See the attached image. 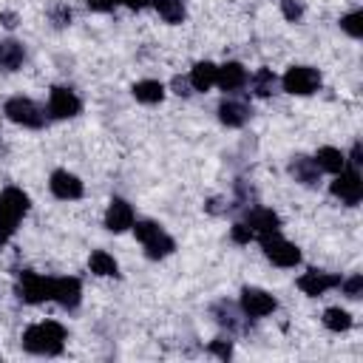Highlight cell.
<instances>
[{"mask_svg": "<svg viewBox=\"0 0 363 363\" xmlns=\"http://www.w3.org/2000/svg\"><path fill=\"white\" fill-rule=\"evenodd\" d=\"M65 326L57 323V320H43V323H34L23 332V349L31 352V354H45V357H54L62 352L65 346Z\"/></svg>", "mask_w": 363, "mask_h": 363, "instance_id": "obj_1", "label": "cell"}, {"mask_svg": "<svg viewBox=\"0 0 363 363\" xmlns=\"http://www.w3.org/2000/svg\"><path fill=\"white\" fill-rule=\"evenodd\" d=\"M28 207H31V201L20 187H6L0 193V247L14 235L17 224L28 213Z\"/></svg>", "mask_w": 363, "mask_h": 363, "instance_id": "obj_2", "label": "cell"}, {"mask_svg": "<svg viewBox=\"0 0 363 363\" xmlns=\"http://www.w3.org/2000/svg\"><path fill=\"white\" fill-rule=\"evenodd\" d=\"M281 88L292 96H309L320 88V74L309 65H292L286 68V74L281 77Z\"/></svg>", "mask_w": 363, "mask_h": 363, "instance_id": "obj_3", "label": "cell"}, {"mask_svg": "<svg viewBox=\"0 0 363 363\" xmlns=\"http://www.w3.org/2000/svg\"><path fill=\"white\" fill-rule=\"evenodd\" d=\"M3 113L14 125H23V128H43V122H45L43 108L37 102H31L28 96H11V99H6Z\"/></svg>", "mask_w": 363, "mask_h": 363, "instance_id": "obj_4", "label": "cell"}, {"mask_svg": "<svg viewBox=\"0 0 363 363\" xmlns=\"http://www.w3.org/2000/svg\"><path fill=\"white\" fill-rule=\"evenodd\" d=\"M261 241V250H264V255L275 264V267H284V269H289V267H298L301 264V250L292 244V241H286V238H281L278 233H272V235H264V238H258Z\"/></svg>", "mask_w": 363, "mask_h": 363, "instance_id": "obj_5", "label": "cell"}, {"mask_svg": "<svg viewBox=\"0 0 363 363\" xmlns=\"http://www.w3.org/2000/svg\"><path fill=\"white\" fill-rule=\"evenodd\" d=\"M329 190H332L335 199H340L343 204L354 207V204L363 199V179H360L357 167H343L340 173H335Z\"/></svg>", "mask_w": 363, "mask_h": 363, "instance_id": "obj_6", "label": "cell"}, {"mask_svg": "<svg viewBox=\"0 0 363 363\" xmlns=\"http://www.w3.org/2000/svg\"><path fill=\"white\" fill-rule=\"evenodd\" d=\"M17 295L26 303H43L51 301V278L40 275V272H20L17 278Z\"/></svg>", "mask_w": 363, "mask_h": 363, "instance_id": "obj_7", "label": "cell"}, {"mask_svg": "<svg viewBox=\"0 0 363 363\" xmlns=\"http://www.w3.org/2000/svg\"><path fill=\"white\" fill-rule=\"evenodd\" d=\"M238 303H241V312L247 318H267L278 309V301L267 289H258V286H244Z\"/></svg>", "mask_w": 363, "mask_h": 363, "instance_id": "obj_8", "label": "cell"}, {"mask_svg": "<svg viewBox=\"0 0 363 363\" xmlns=\"http://www.w3.org/2000/svg\"><path fill=\"white\" fill-rule=\"evenodd\" d=\"M79 111H82V102L71 88H62V85L51 88V94H48V116L51 119H71Z\"/></svg>", "mask_w": 363, "mask_h": 363, "instance_id": "obj_9", "label": "cell"}, {"mask_svg": "<svg viewBox=\"0 0 363 363\" xmlns=\"http://www.w3.org/2000/svg\"><path fill=\"white\" fill-rule=\"evenodd\" d=\"M51 301H57L62 309H74L82 301V284L74 275L51 278Z\"/></svg>", "mask_w": 363, "mask_h": 363, "instance_id": "obj_10", "label": "cell"}, {"mask_svg": "<svg viewBox=\"0 0 363 363\" xmlns=\"http://www.w3.org/2000/svg\"><path fill=\"white\" fill-rule=\"evenodd\" d=\"M133 221H136V216H133V207L125 201V199H111L108 201V210H105V230H111V233H125V230H130L133 227Z\"/></svg>", "mask_w": 363, "mask_h": 363, "instance_id": "obj_11", "label": "cell"}, {"mask_svg": "<svg viewBox=\"0 0 363 363\" xmlns=\"http://www.w3.org/2000/svg\"><path fill=\"white\" fill-rule=\"evenodd\" d=\"M340 284V275H332V272H323V269H309L298 278V289L309 298H318L329 289H335Z\"/></svg>", "mask_w": 363, "mask_h": 363, "instance_id": "obj_12", "label": "cell"}, {"mask_svg": "<svg viewBox=\"0 0 363 363\" xmlns=\"http://www.w3.org/2000/svg\"><path fill=\"white\" fill-rule=\"evenodd\" d=\"M48 187L60 201H77V199H82V190H85L82 182L68 170H54L48 179Z\"/></svg>", "mask_w": 363, "mask_h": 363, "instance_id": "obj_13", "label": "cell"}, {"mask_svg": "<svg viewBox=\"0 0 363 363\" xmlns=\"http://www.w3.org/2000/svg\"><path fill=\"white\" fill-rule=\"evenodd\" d=\"M244 224L252 230L255 238H264V235H272V233L281 230L278 213H272V210H267V207H252V210H247Z\"/></svg>", "mask_w": 363, "mask_h": 363, "instance_id": "obj_14", "label": "cell"}, {"mask_svg": "<svg viewBox=\"0 0 363 363\" xmlns=\"http://www.w3.org/2000/svg\"><path fill=\"white\" fill-rule=\"evenodd\" d=\"M216 85L221 91H227V94L244 88L247 85V68L241 62H224V65H218L216 68Z\"/></svg>", "mask_w": 363, "mask_h": 363, "instance_id": "obj_15", "label": "cell"}, {"mask_svg": "<svg viewBox=\"0 0 363 363\" xmlns=\"http://www.w3.org/2000/svg\"><path fill=\"white\" fill-rule=\"evenodd\" d=\"M289 173H292V179L301 182L303 187H318V182H320V167H318V162H315L312 156H301V153L292 156Z\"/></svg>", "mask_w": 363, "mask_h": 363, "instance_id": "obj_16", "label": "cell"}, {"mask_svg": "<svg viewBox=\"0 0 363 363\" xmlns=\"http://www.w3.org/2000/svg\"><path fill=\"white\" fill-rule=\"evenodd\" d=\"M218 119H221V125H227V128H241V125L250 119V105L241 102V99H221V105H218Z\"/></svg>", "mask_w": 363, "mask_h": 363, "instance_id": "obj_17", "label": "cell"}, {"mask_svg": "<svg viewBox=\"0 0 363 363\" xmlns=\"http://www.w3.org/2000/svg\"><path fill=\"white\" fill-rule=\"evenodd\" d=\"M216 68H218V65H213L210 60L196 62V65L190 68V77H187L190 88H193V91H210V88L216 85Z\"/></svg>", "mask_w": 363, "mask_h": 363, "instance_id": "obj_18", "label": "cell"}, {"mask_svg": "<svg viewBox=\"0 0 363 363\" xmlns=\"http://www.w3.org/2000/svg\"><path fill=\"white\" fill-rule=\"evenodd\" d=\"M130 94L136 96V102H145V105H156L164 99V85L159 79H142L130 88Z\"/></svg>", "mask_w": 363, "mask_h": 363, "instance_id": "obj_19", "label": "cell"}, {"mask_svg": "<svg viewBox=\"0 0 363 363\" xmlns=\"http://www.w3.org/2000/svg\"><path fill=\"white\" fill-rule=\"evenodd\" d=\"M312 159H315L318 167L326 170V173H340V170L346 167V156H343V150H337V147H332V145L318 147V153H315Z\"/></svg>", "mask_w": 363, "mask_h": 363, "instance_id": "obj_20", "label": "cell"}, {"mask_svg": "<svg viewBox=\"0 0 363 363\" xmlns=\"http://www.w3.org/2000/svg\"><path fill=\"white\" fill-rule=\"evenodd\" d=\"M142 247H145V255H147L150 261H159V258H167V255L176 250V241H173L164 230H159V233H156L153 238H147Z\"/></svg>", "mask_w": 363, "mask_h": 363, "instance_id": "obj_21", "label": "cell"}, {"mask_svg": "<svg viewBox=\"0 0 363 363\" xmlns=\"http://www.w3.org/2000/svg\"><path fill=\"white\" fill-rule=\"evenodd\" d=\"M88 267H91L94 275H102V278H116L119 275V264L105 250H94L91 258H88Z\"/></svg>", "mask_w": 363, "mask_h": 363, "instance_id": "obj_22", "label": "cell"}, {"mask_svg": "<svg viewBox=\"0 0 363 363\" xmlns=\"http://www.w3.org/2000/svg\"><path fill=\"white\" fill-rule=\"evenodd\" d=\"M23 57H26V51H23V45L17 40L0 43V68L3 71H17L23 65Z\"/></svg>", "mask_w": 363, "mask_h": 363, "instance_id": "obj_23", "label": "cell"}, {"mask_svg": "<svg viewBox=\"0 0 363 363\" xmlns=\"http://www.w3.org/2000/svg\"><path fill=\"white\" fill-rule=\"evenodd\" d=\"M250 85H252V94H255V96H272L278 79H275V74H272L269 68H258V71L250 77Z\"/></svg>", "mask_w": 363, "mask_h": 363, "instance_id": "obj_24", "label": "cell"}, {"mask_svg": "<svg viewBox=\"0 0 363 363\" xmlns=\"http://www.w3.org/2000/svg\"><path fill=\"white\" fill-rule=\"evenodd\" d=\"M153 6H156V11H159V17L164 20V23H170V26H179L182 20H184V3L182 0H153Z\"/></svg>", "mask_w": 363, "mask_h": 363, "instance_id": "obj_25", "label": "cell"}, {"mask_svg": "<svg viewBox=\"0 0 363 363\" xmlns=\"http://www.w3.org/2000/svg\"><path fill=\"white\" fill-rule=\"evenodd\" d=\"M323 326L329 332H346V329H352V315L346 309H340V306H329L323 312Z\"/></svg>", "mask_w": 363, "mask_h": 363, "instance_id": "obj_26", "label": "cell"}, {"mask_svg": "<svg viewBox=\"0 0 363 363\" xmlns=\"http://www.w3.org/2000/svg\"><path fill=\"white\" fill-rule=\"evenodd\" d=\"M213 315H216V320H218L221 326H227V329H235V326H238V320H235V306L227 303V301H218V303L213 306Z\"/></svg>", "mask_w": 363, "mask_h": 363, "instance_id": "obj_27", "label": "cell"}, {"mask_svg": "<svg viewBox=\"0 0 363 363\" xmlns=\"http://www.w3.org/2000/svg\"><path fill=\"white\" fill-rule=\"evenodd\" d=\"M340 28L349 34V37H363V11H352L346 17H340Z\"/></svg>", "mask_w": 363, "mask_h": 363, "instance_id": "obj_28", "label": "cell"}, {"mask_svg": "<svg viewBox=\"0 0 363 363\" xmlns=\"http://www.w3.org/2000/svg\"><path fill=\"white\" fill-rule=\"evenodd\" d=\"M337 286L343 289L346 298H360V295H363V275L354 272V275H349V278H340Z\"/></svg>", "mask_w": 363, "mask_h": 363, "instance_id": "obj_29", "label": "cell"}, {"mask_svg": "<svg viewBox=\"0 0 363 363\" xmlns=\"http://www.w3.org/2000/svg\"><path fill=\"white\" fill-rule=\"evenodd\" d=\"M281 11H284V17H286L289 23H301V17H303V3H301V0H281Z\"/></svg>", "mask_w": 363, "mask_h": 363, "instance_id": "obj_30", "label": "cell"}, {"mask_svg": "<svg viewBox=\"0 0 363 363\" xmlns=\"http://www.w3.org/2000/svg\"><path fill=\"white\" fill-rule=\"evenodd\" d=\"M159 230H162V224H156V221H147V218H145V221H136V227H133V233H136V238H139L142 244H145L147 238H153Z\"/></svg>", "mask_w": 363, "mask_h": 363, "instance_id": "obj_31", "label": "cell"}, {"mask_svg": "<svg viewBox=\"0 0 363 363\" xmlns=\"http://www.w3.org/2000/svg\"><path fill=\"white\" fill-rule=\"evenodd\" d=\"M230 238H233L235 244H250L255 235H252V230H250L244 221H235V224L230 227Z\"/></svg>", "mask_w": 363, "mask_h": 363, "instance_id": "obj_32", "label": "cell"}, {"mask_svg": "<svg viewBox=\"0 0 363 363\" xmlns=\"http://www.w3.org/2000/svg\"><path fill=\"white\" fill-rule=\"evenodd\" d=\"M51 20H54V26H57V28L68 26V23H71V9H68L65 3H57V6L51 9Z\"/></svg>", "mask_w": 363, "mask_h": 363, "instance_id": "obj_33", "label": "cell"}, {"mask_svg": "<svg viewBox=\"0 0 363 363\" xmlns=\"http://www.w3.org/2000/svg\"><path fill=\"white\" fill-rule=\"evenodd\" d=\"M210 352H213V354H218L221 360H227V357H233V343H230V340H224V337H216V340L210 343Z\"/></svg>", "mask_w": 363, "mask_h": 363, "instance_id": "obj_34", "label": "cell"}, {"mask_svg": "<svg viewBox=\"0 0 363 363\" xmlns=\"http://www.w3.org/2000/svg\"><path fill=\"white\" fill-rule=\"evenodd\" d=\"M116 3H119V0H85V6H88L91 11H111Z\"/></svg>", "mask_w": 363, "mask_h": 363, "instance_id": "obj_35", "label": "cell"}, {"mask_svg": "<svg viewBox=\"0 0 363 363\" xmlns=\"http://www.w3.org/2000/svg\"><path fill=\"white\" fill-rule=\"evenodd\" d=\"M187 85H190V82H187V79H182V77H176V79H173V91H176L179 96H187V94H190V91H187Z\"/></svg>", "mask_w": 363, "mask_h": 363, "instance_id": "obj_36", "label": "cell"}, {"mask_svg": "<svg viewBox=\"0 0 363 363\" xmlns=\"http://www.w3.org/2000/svg\"><path fill=\"white\" fill-rule=\"evenodd\" d=\"M360 156H363V150H360V142H354V145H352V153H349V162H352V167H357V164L363 162Z\"/></svg>", "mask_w": 363, "mask_h": 363, "instance_id": "obj_37", "label": "cell"}, {"mask_svg": "<svg viewBox=\"0 0 363 363\" xmlns=\"http://www.w3.org/2000/svg\"><path fill=\"white\" fill-rule=\"evenodd\" d=\"M0 23H3L6 28H14V26H17V14H14V11H3V14H0Z\"/></svg>", "mask_w": 363, "mask_h": 363, "instance_id": "obj_38", "label": "cell"}, {"mask_svg": "<svg viewBox=\"0 0 363 363\" xmlns=\"http://www.w3.org/2000/svg\"><path fill=\"white\" fill-rule=\"evenodd\" d=\"M119 3H125L128 9H133V11H139V9H145V6H150L153 0H119Z\"/></svg>", "mask_w": 363, "mask_h": 363, "instance_id": "obj_39", "label": "cell"}]
</instances>
